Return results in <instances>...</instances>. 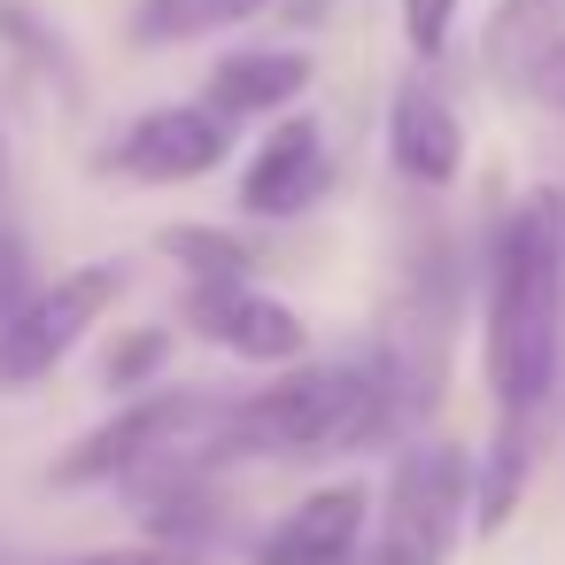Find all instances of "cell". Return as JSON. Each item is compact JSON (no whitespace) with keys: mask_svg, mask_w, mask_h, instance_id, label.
Returning a JSON list of instances; mask_svg holds the SVG:
<instances>
[{"mask_svg":"<svg viewBox=\"0 0 565 565\" xmlns=\"http://www.w3.org/2000/svg\"><path fill=\"white\" fill-rule=\"evenodd\" d=\"M217 426H225V395L156 387V395H132L94 434H78L47 465V480L55 488H109V480H156V472H179V465L217 472Z\"/></svg>","mask_w":565,"mask_h":565,"instance_id":"3","label":"cell"},{"mask_svg":"<svg viewBox=\"0 0 565 565\" xmlns=\"http://www.w3.org/2000/svg\"><path fill=\"white\" fill-rule=\"evenodd\" d=\"M364 534H372V488L326 480L295 511H279V526L256 542V565H356Z\"/></svg>","mask_w":565,"mask_h":565,"instance_id":"10","label":"cell"},{"mask_svg":"<svg viewBox=\"0 0 565 565\" xmlns=\"http://www.w3.org/2000/svg\"><path fill=\"white\" fill-rule=\"evenodd\" d=\"M225 156H233V125L217 109L163 102V109H140L125 132H109L102 156H94V171L102 179H125V186H194Z\"/></svg>","mask_w":565,"mask_h":565,"instance_id":"7","label":"cell"},{"mask_svg":"<svg viewBox=\"0 0 565 565\" xmlns=\"http://www.w3.org/2000/svg\"><path fill=\"white\" fill-rule=\"evenodd\" d=\"M279 0H132V47H194V40H217V32H241L256 17H271Z\"/></svg>","mask_w":565,"mask_h":565,"instance_id":"13","label":"cell"},{"mask_svg":"<svg viewBox=\"0 0 565 565\" xmlns=\"http://www.w3.org/2000/svg\"><path fill=\"white\" fill-rule=\"evenodd\" d=\"M519 94H534L542 109H557V117H565V32L542 47V63L526 71V86H519Z\"/></svg>","mask_w":565,"mask_h":565,"instance_id":"21","label":"cell"},{"mask_svg":"<svg viewBox=\"0 0 565 565\" xmlns=\"http://www.w3.org/2000/svg\"><path fill=\"white\" fill-rule=\"evenodd\" d=\"M457 295H465V271H457V248L449 241H426L403 279H395V302H387V333L372 349L380 380H387V411H395V434H418L434 411H441V387H449V341H457Z\"/></svg>","mask_w":565,"mask_h":565,"instance_id":"4","label":"cell"},{"mask_svg":"<svg viewBox=\"0 0 565 565\" xmlns=\"http://www.w3.org/2000/svg\"><path fill=\"white\" fill-rule=\"evenodd\" d=\"M387 163L418 194L457 186V171H465V117H457V102L434 78H403L395 86V102H387Z\"/></svg>","mask_w":565,"mask_h":565,"instance_id":"11","label":"cell"},{"mask_svg":"<svg viewBox=\"0 0 565 565\" xmlns=\"http://www.w3.org/2000/svg\"><path fill=\"white\" fill-rule=\"evenodd\" d=\"M472 526V449L441 434H411L387 488L372 495L364 565H449Z\"/></svg>","mask_w":565,"mask_h":565,"instance_id":"5","label":"cell"},{"mask_svg":"<svg viewBox=\"0 0 565 565\" xmlns=\"http://www.w3.org/2000/svg\"><path fill=\"white\" fill-rule=\"evenodd\" d=\"M32 241H24V202H17V156H9V125H0V326H9L32 295Z\"/></svg>","mask_w":565,"mask_h":565,"instance_id":"15","label":"cell"},{"mask_svg":"<svg viewBox=\"0 0 565 565\" xmlns=\"http://www.w3.org/2000/svg\"><path fill=\"white\" fill-rule=\"evenodd\" d=\"M47 565H210V557L179 550V542H109V550H78V557H47Z\"/></svg>","mask_w":565,"mask_h":565,"instance_id":"20","label":"cell"},{"mask_svg":"<svg viewBox=\"0 0 565 565\" xmlns=\"http://www.w3.org/2000/svg\"><path fill=\"white\" fill-rule=\"evenodd\" d=\"M163 364H171V333H163V326H132V333H117V341H109V356H102V387L140 395Z\"/></svg>","mask_w":565,"mask_h":565,"instance_id":"18","label":"cell"},{"mask_svg":"<svg viewBox=\"0 0 565 565\" xmlns=\"http://www.w3.org/2000/svg\"><path fill=\"white\" fill-rule=\"evenodd\" d=\"M326 194H333V148H326L318 117H302V109L271 117V132L256 140V156L241 171V210L279 225V217L318 210Z\"/></svg>","mask_w":565,"mask_h":565,"instance_id":"9","label":"cell"},{"mask_svg":"<svg viewBox=\"0 0 565 565\" xmlns=\"http://www.w3.org/2000/svg\"><path fill=\"white\" fill-rule=\"evenodd\" d=\"M372 441H395V411H387V380L364 356H302L287 372H271V387L225 403V426H217V465L233 457H349V449H372Z\"/></svg>","mask_w":565,"mask_h":565,"instance_id":"2","label":"cell"},{"mask_svg":"<svg viewBox=\"0 0 565 565\" xmlns=\"http://www.w3.org/2000/svg\"><path fill=\"white\" fill-rule=\"evenodd\" d=\"M318 63L302 47H233L210 63L202 78V109H217L225 125H248V117H287L302 94H310Z\"/></svg>","mask_w":565,"mask_h":565,"instance_id":"12","label":"cell"},{"mask_svg":"<svg viewBox=\"0 0 565 565\" xmlns=\"http://www.w3.org/2000/svg\"><path fill=\"white\" fill-rule=\"evenodd\" d=\"M125 295V264H71L24 295V310L0 326V387H32L47 380Z\"/></svg>","mask_w":565,"mask_h":565,"instance_id":"6","label":"cell"},{"mask_svg":"<svg viewBox=\"0 0 565 565\" xmlns=\"http://www.w3.org/2000/svg\"><path fill=\"white\" fill-rule=\"evenodd\" d=\"M156 248L186 271V279H256V248L241 233H217V225H163Z\"/></svg>","mask_w":565,"mask_h":565,"instance_id":"16","label":"cell"},{"mask_svg":"<svg viewBox=\"0 0 565 565\" xmlns=\"http://www.w3.org/2000/svg\"><path fill=\"white\" fill-rule=\"evenodd\" d=\"M565 32V0H495L488 24V71L503 86H526V71L542 63V47Z\"/></svg>","mask_w":565,"mask_h":565,"instance_id":"14","label":"cell"},{"mask_svg":"<svg viewBox=\"0 0 565 565\" xmlns=\"http://www.w3.org/2000/svg\"><path fill=\"white\" fill-rule=\"evenodd\" d=\"M179 318L186 333H202L210 349L241 356V364H264V372H287L310 356V326L295 302L264 295L256 279H186L179 295Z\"/></svg>","mask_w":565,"mask_h":565,"instance_id":"8","label":"cell"},{"mask_svg":"<svg viewBox=\"0 0 565 565\" xmlns=\"http://www.w3.org/2000/svg\"><path fill=\"white\" fill-rule=\"evenodd\" d=\"M0 47H9L32 78H47V86H78V71H71V47H63V32L40 17V9H24V0H0Z\"/></svg>","mask_w":565,"mask_h":565,"instance_id":"17","label":"cell"},{"mask_svg":"<svg viewBox=\"0 0 565 565\" xmlns=\"http://www.w3.org/2000/svg\"><path fill=\"white\" fill-rule=\"evenodd\" d=\"M480 372L495 418H542L565 372V194L526 186L488 241L480 279Z\"/></svg>","mask_w":565,"mask_h":565,"instance_id":"1","label":"cell"},{"mask_svg":"<svg viewBox=\"0 0 565 565\" xmlns=\"http://www.w3.org/2000/svg\"><path fill=\"white\" fill-rule=\"evenodd\" d=\"M395 9H403V40H411V55L434 63V55L449 47L457 17H465V0H395Z\"/></svg>","mask_w":565,"mask_h":565,"instance_id":"19","label":"cell"}]
</instances>
